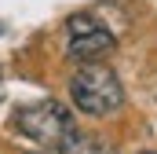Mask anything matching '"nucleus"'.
<instances>
[{
	"label": "nucleus",
	"mask_w": 157,
	"mask_h": 154,
	"mask_svg": "<svg viewBox=\"0 0 157 154\" xmlns=\"http://www.w3.org/2000/svg\"><path fill=\"white\" fill-rule=\"evenodd\" d=\"M59 154H117V151L99 143V140H91V136H84V132H77V128H70L59 140Z\"/></svg>",
	"instance_id": "4"
},
{
	"label": "nucleus",
	"mask_w": 157,
	"mask_h": 154,
	"mask_svg": "<svg viewBox=\"0 0 157 154\" xmlns=\"http://www.w3.org/2000/svg\"><path fill=\"white\" fill-rule=\"evenodd\" d=\"M11 125H15L26 140H33V143L59 147V140L73 128V117H70L66 107H59L55 99H37V103L18 107L15 117H11Z\"/></svg>",
	"instance_id": "2"
},
{
	"label": "nucleus",
	"mask_w": 157,
	"mask_h": 154,
	"mask_svg": "<svg viewBox=\"0 0 157 154\" xmlns=\"http://www.w3.org/2000/svg\"><path fill=\"white\" fill-rule=\"evenodd\" d=\"M113 33L91 18V15H73L66 22V51L70 59H80V63H95V59H106L113 51Z\"/></svg>",
	"instance_id": "3"
},
{
	"label": "nucleus",
	"mask_w": 157,
	"mask_h": 154,
	"mask_svg": "<svg viewBox=\"0 0 157 154\" xmlns=\"http://www.w3.org/2000/svg\"><path fill=\"white\" fill-rule=\"evenodd\" d=\"M0 92H4V81H0Z\"/></svg>",
	"instance_id": "5"
},
{
	"label": "nucleus",
	"mask_w": 157,
	"mask_h": 154,
	"mask_svg": "<svg viewBox=\"0 0 157 154\" xmlns=\"http://www.w3.org/2000/svg\"><path fill=\"white\" fill-rule=\"evenodd\" d=\"M70 99H73V107L84 110V114L106 117V114H117L121 110L124 88H121L117 74L95 59V63H88L84 70L73 74V81H70Z\"/></svg>",
	"instance_id": "1"
}]
</instances>
